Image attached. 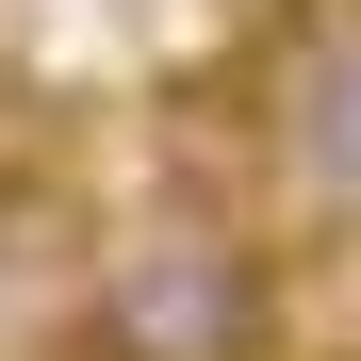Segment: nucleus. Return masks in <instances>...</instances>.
<instances>
[{
    "mask_svg": "<svg viewBox=\"0 0 361 361\" xmlns=\"http://www.w3.org/2000/svg\"><path fill=\"white\" fill-rule=\"evenodd\" d=\"M279 295L247 230H132L82 295V361H263Z\"/></svg>",
    "mask_w": 361,
    "mask_h": 361,
    "instance_id": "obj_1",
    "label": "nucleus"
},
{
    "mask_svg": "<svg viewBox=\"0 0 361 361\" xmlns=\"http://www.w3.org/2000/svg\"><path fill=\"white\" fill-rule=\"evenodd\" d=\"M279 148H295V180H312V197H361V33L312 49V82H295Z\"/></svg>",
    "mask_w": 361,
    "mask_h": 361,
    "instance_id": "obj_2",
    "label": "nucleus"
}]
</instances>
